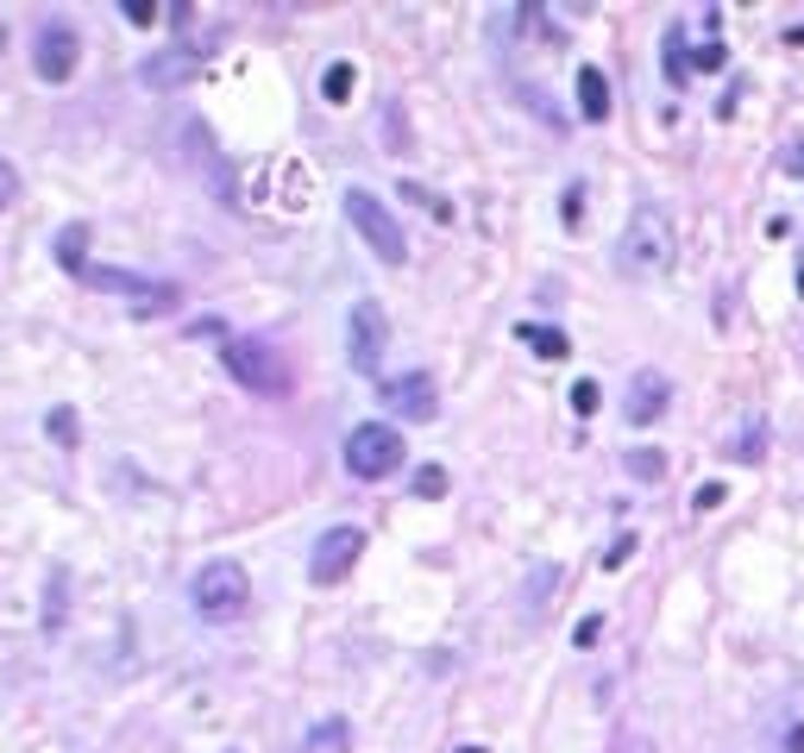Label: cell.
Masks as SVG:
<instances>
[{"label": "cell", "mask_w": 804, "mask_h": 753, "mask_svg": "<svg viewBox=\"0 0 804 753\" xmlns=\"http://www.w3.org/2000/svg\"><path fill=\"white\" fill-rule=\"evenodd\" d=\"M45 433H50V440H57L63 452H70V446H75V408H50V415H45Z\"/></svg>", "instance_id": "cell-20"}, {"label": "cell", "mask_w": 804, "mask_h": 753, "mask_svg": "<svg viewBox=\"0 0 804 753\" xmlns=\"http://www.w3.org/2000/svg\"><path fill=\"white\" fill-rule=\"evenodd\" d=\"M82 283H88V289H100V296H126V301H132V314H170L176 301H182V289H176V283L120 271V264H88V276H82Z\"/></svg>", "instance_id": "cell-5"}, {"label": "cell", "mask_w": 804, "mask_h": 753, "mask_svg": "<svg viewBox=\"0 0 804 753\" xmlns=\"http://www.w3.org/2000/svg\"><path fill=\"white\" fill-rule=\"evenodd\" d=\"M516 339H522V346H534V358H566V351H572V339H566L559 326H534V321L516 326Z\"/></svg>", "instance_id": "cell-16"}, {"label": "cell", "mask_w": 804, "mask_h": 753, "mask_svg": "<svg viewBox=\"0 0 804 753\" xmlns=\"http://www.w3.org/2000/svg\"><path fill=\"white\" fill-rule=\"evenodd\" d=\"M623 465H628V477H641V483H660V477H666V458H660L653 446H635Z\"/></svg>", "instance_id": "cell-19"}, {"label": "cell", "mask_w": 804, "mask_h": 753, "mask_svg": "<svg viewBox=\"0 0 804 753\" xmlns=\"http://www.w3.org/2000/svg\"><path fill=\"white\" fill-rule=\"evenodd\" d=\"M70 572H63V565H57V572H50V584H45V628H63V609H70Z\"/></svg>", "instance_id": "cell-18"}, {"label": "cell", "mask_w": 804, "mask_h": 753, "mask_svg": "<svg viewBox=\"0 0 804 753\" xmlns=\"http://www.w3.org/2000/svg\"><path fill=\"white\" fill-rule=\"evenodd\" d=\"M409 483H415V497H422V502L447 497V471H440V465H422V471L409 477Z\"/></svg>", "instance_id": "cell-21"}, {"label": "cell", "mask_w": 804, "mask_h": 753, "mask_svg": "<svg viewBox=\"0 0 804 753\" xmlns=\"http://www.w3.org/2000/svg\"><path fill=\"white\" fill-rule=\"evenodd\" d=\"M226 753H239V748H226Z\"/></svg>", "instance_id": "cell-37"}, {"label": "cell", "mask_w": 804, "mask_h": 753, "mask_svg": "<svg viewBox=\"0 0 804 753\" xmlns=\"http://www.w3.org/2000/svg\"><path fill=\"white\" fill-rule=\"evenodd\" d=\"M50 251H57V264H63L70 276H88V226H82V220L63 226V232L50 239Z\"/></svg>", "instance_id": "cell-14"}, {"label": "cell", "mask_w": 804, "mask_h": 753, "mask_svg": "<svg viewBox=\"0 0 804 753\" xmlns=\"http://www.w3.org/2000/svg\"><path fill=\"white\" fill-rule=\"evenodd\" d=\"M201 70V50H189V45H170V50H151L145 63H139V88H182L189 75Z\"/></svg>", "instance_id": "cell-11"}, {"label": "cell", "mask_w": 804, "mask_h": 753, "mask_svg": "<svg viewBox=\"0 0 804 753\" xmlns=\"http://www.w3.org/2000/svg\"><path fill=\"white\" fill-rule=\"evenodd\" d=\"M302 753H352V722L346 716H321V722L308 728Z\"/></svg>", "instance_id": "cell-15"}, {"label": "cell", "mask_w": 804, "mask_h": 753, "mask_svg": "<svg viewBox=\"0 0 804 753\" xmlns=\"http://www.w3.org/2000/svg\"><path fill=\"white\" fill-rule=\"evenodd\" d=\"M402 201H422L434 220H452V207H447L440 195H434V189H422V182H402Z\"/></svg>", "instance_id": "cell-23"}, {"label": "cell", "mask_w": 804, "mask_h": 753, "mask_svg": "<svg viewBox=\"0 0 804 753\" xmlns=\"http://www.w3.org/2000/svg\"><path fill=\"white\" fill-rule=\"evenodd\" d=\"M0 50H7V25H0Z\"/></svg>", "instance_id": "cell-36"}, {"label": "cell", "mask_w": 804, "mask_h": 753, "mask_svg": "<svg viewBox=\"0 0 804 753\" xmlns=\"http://www.w3.org/2000/svg\"><path fill=\"white\" fill-rule=\"evenodd\" d=\"M358 552H365V534L352 522L327 527L321 540H315V552H308V577H315V584H340V577L358 565Z\"/></svg>", "instance_id": "cell-10"}, {"label": "cell", "mask_w": 804, "mask_h": 753, "mask_svg": "<svg viewBox=\"0 0 804 753\" xmlns=\"http://www.w3.org/2000/svg\"><path fill=\"white\" fill-rule=\"evenodd\" d=\"M623 271L628 276H660L666 264H673V251H678V232H673V220H666V207H635L628 214V226H623Z\"/></svg>", "instance_id": "cell-3"}, {"label": "cell", "mask_w": 804, "mask_h": 753, "mask_svg": "<svg viewBox=\"0 0 804 753\" xmlns=\"http://www.w3.org/2000/svg\"><path fill=\"white\" fill-rule=\"evenodd\" d=\"M352 88H358V70H352V63H327V75H321V95L333 100V107H346V100H352Z\"/></svg>", "instance_id": "cell-17"}, {"label": "cell", "mask_w": 804, "mask_h": 753, "mask_svg": "<svg viewBox=\"0 0 804 753\" xmlns=\"http://www.w3.org/2000/svg\"><path fill=\"white\" fill-rule=\"evenodd\" d=\"M13 195H20V170H13V164H7V157H0V214H7V207H13Z\"/></svg>", "instance_id": "cell-26"}, {"label": "cell", "mask_w": 804, "mask_h": 753, "mask_svg": "<svg viewBox=\"0 0 804 753\" xmlns=\"http://www.w3.org/2000/svg\"><path fill=\"white\" fill-rule=\"evenodd\" d=\"M572 408L578 415H598V383H591V376H578L572 383Z\"/></svg>", "instance_id": "cell-24"}, {"label": "cell", "mask_w": 804, "mask_h": 753, "mask_svg": "<svg viewBox=\"0 0 804 753\" xmlns=\"http://www.w3.org/2000/svg\"><path fill=\"white\" fill-rule=\"evenodd\" d=\"M623 753H653V741H641V734H628V741H623Z\"/></svg>", "instance_id": "cell-35"}, {"label": "cell", "mask_w": 804, "mask_h": 753, "mask_svg": "<svg viewBox=\"0 0 804 753\" xmlns=\"http://www.w3.org/2000/svg\"><path fill=\"white\" fill-rule=\"evenodd\" d=\"M785 170L804 176V139H799V145H785Z\"/></svg>", "instance_id": "cell-33"}, {"label": "cell", "mask_w": 804, "mask_h": 753, "mask_svg": "<svg viewBox=\"0 0 804 753\" xmlns=\"http://www.w3.org/2000/svg\"><path fill=\"white\" fill-rule=\"evenodd\" d=\"M75 63H82V32H75L70 20H38V32H32V70H38V82H70Z\"/></svg>", "instance_id": "cell-7"}, {"label": "cell", "mask_w": 804, "mask_h": 753, "mask_svg": "<svg viewBox=\"0 0 804 753\" xmlns=\"http://www.w3.org/2000/svg\"><path fill=\"white\" fill-rule=\"evenodd\" d=\"M729 458H742V465H760V415H754V421L742 427V440L729 446Z\"/></svg>", "instance_id": "cell-22"}, {"label": "cell", "mask_w": 804, "mask_h": 753, "mask_svg": "<svg viewBox=\"0 0 804 753\" xmlns=\"http://www.w3.org/2000/svg\"><path fill=\"white\" fill-rule=\"evenodd\" d=\"M346 220L358 226V239H365V246L377 251V258H383V264H402V258H409V239H402V220L397 214H390V207H383V201L371 195V189H346Z\"/></svg>", "instance_id": "cell-6"}, {"label": "cell", "mask_w": 804, "mask_h": 753, "mask_svg": "<svg viewBox=\"0 0 804 753\" xmlns=\"http://www.w3.org/2000/svg\"><path fill=\"white\" fill-rule=\"evenodd\" d=\"M383 346H390V321H383V308H377L371 296L352 301V314H346V358H352V371L377 376Z\"/></svg>", "instance_id": "cell-8"}, {"label": "cell", "mask_w": 804, "mask_h": 753, "mask_svg": "<svg viewBox=\"0 0 804 753\" xmlns=\"http://www.w3.org/2000/svg\"><path fill=\"white\" fill-rule=\"evenodd\" d=\"M628 552H635V540H628V534H623V540H616V547L603 552V565H628Z\"/></svg>", "instance_id": "cell-32"}, {"label": "cell", "mask_w": 804, "mask_h": 753, "mask_svg": "<svg viewBox=\"0 0 804 753\" xmlns=\"http://www.w3.org/2000/svg\"><path fill=\"white\" fill-rule=\"evenodd\" d=\"M717 502H723V483H704L698 497H691V509H698V515H710V509H717Z\"/></svg>", "instance_id": "cell-29"}, {"label": "cell", "mask_w": 804, "mask_h": 753, "mask_svg": "<svg viewBox=\"0 0 804 753\" xmlns=\"http://www.w3.org/2000/svg\"><path fill=\"white\" fill-rule=\"evenodd\" d=\"M402 458H409V446H402V433L390 421H358L346 433V471L365 477V483L402 471Z\"/></svg>", "instance_id": "cell-4"}, {"label": "cell", "mask_w": 804, "mask_h": 753, "mask_svg": "<svg viewBox=\"0 0 804 753\" xmlns=\"http://www.w3.org/2000/svg\"><path fill=\"white\" fill-rule=\"evenodd\" d=\"M598 634H603V622H598V615H584V622L572 628V641H578V647H591V641H598Z\"/></svg>", "instance_id": "cell-30"}, {"label": "cell", "mask_w": 804, "mask_h": 753, "mask_svg": "<svg viewBox=\"0 0 804 753\" xmlns=\"http://www.w3.org/2000/svg\"><path fill=\"white\" fill-rule=\"evenodd\" d=\"M666 402H673V383H666V371H635V376H628L623 415H628L635 427H653L660 415H666Z\"/></svg>", "instance_id": "cell-12"}, {"label": "cell", "mask_w": 804, "mask_h": 753, "mask_svg": "<svg viewBox=\"0 0 804 753\" xmlns=\"http://www.w3.org/2000/svg\"><path fill=\"white\" fill-rule=\"evenodd\" d=\"M120 13H126L132 25H151V20H157V7H151V0H126Z\"/></svg>", "instance_id": "cell-28"}, {"label": "cell", "mask_w": 804, "mask_h": 753, "mask_svg": "<svg viewBox=\"0 0 804 753\" xmlns=\"http://www.w3.org/2000/svg\"><path fill=\"white\" fill-rule=\"evenodd\" d=\"M221 364L226 376L251 390V396H283L289 390V364H283V351L271 339H251V333H226L221 339Z\"/></svg>", "instance_id": "cell-1"}, {"label": "cell", "mask_w": 804, "mask_h": 753, "mask_svg": "<svg viewBox=\"0 0 804 753\" xmlns=\"http://www.w3.org/2000/svg\"><path fill=\"white\" fill-rule=\"evenodd\" d=\"M666 75L685 82V57H678V32H666Z\"/></svg>", "instance_id": "cell-27"}, {"label": "cell", "mask_w": 804, "mask_h": 753, "mask_svg": "<svg viewBox=\"0 0 804 753\" xmlns=\"http://www.w3.org/2000/svg\"><path fill=\"white\" fill-rule=\"evenodd\" d=\"M553 584H559V572H553V565H541V572H534V584H528V609H541V597H547Z\"/></svg>", "instance_id": "cell-25"}, {"label": "cell", "mask_w": 804, "mask_h": 753, "mask_svg": "<svg viewBox=\"0 0 804 753\" xmlns=\"http://www.w3.org/2000/svg\"><path fill=\"white\" fill-rule=\"evenodd\" d=\"M377 402H383L390 415H402V421H434V415H440V390H434L427 371L383 376V383H377Z\"/></svg>", "instance_id": "cell-9"}, {"label": "cell", "mask_w": 804, "mask_h": 753, "mask_svg": "<svg viewBox=\"0 0 804 753\" xmlns=\"http://www.w3.org/2000/svg\"><path fill=\"white\" fill-rule=\"evenodd\" d=\"M189 609H196L201 622H239L251 609V577L239 559H208L189 584Z\"/></svg>", "instance_id": "cell-2"}, {"label": "cell", "mask_w": 804, "mask_h": 753, "mask_svg": "<svg viewBox=\"0 0 804 753\" xmlns=\"http://www.w3.org/2000/svg\"><path fill=\"white\" fill-rule=\"evenodd\" d=\"M691 63H698V70H723V45H704Z\"/></svg>", "instance_id": "cell-31"}, {"label": "cell", "mask_w": 804, "mask_h": 753, "mask_svg": "<svg viewBox=\"0 0 804 753\" xmlns=\"http://www.w3.org/2000/svg\"><path fill=\"white\" fill-rule=\"evenodd\" d=\"M578 201H584V189L572 182V189H566V226H578Z\"/></svg>", "instance_id": "cell-34"}, {"label": "cell", "mask_w": 804, "mask_h": 753, "mask_svg": "<svg viewBox=\"0 0 804 753\" xmlns=\"http://www.w3.org/2000/svg\"><path fill=\"white\" fill-rule=\"evenodd\" d=\"M578 113L598 125V120H610V75L598 70V63H584L578 70Z\"/></svg>", "instance_id": "cell-13"}]
</instances>
